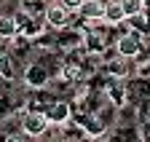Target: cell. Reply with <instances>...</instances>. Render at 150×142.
Segmentation results:
<instances>
[{
  "mask_svg": "<svg viewBox=\"0 0 150 142\" xmlns=\"http://www.w3.org/2000/svg\"><path fill=\"white\" fill-rule=\"evenodd\" d=\"M43 19H46V27H54V30H67L75 19V11H70L62 0H46V11H43Z\"/></svg>",
  "mask_w": 150,
  "mask_h": 142,
  "instance_id": "1",
  "label": "cell"
},
{
  "mask_svg": "<svg viewBox=\"0 0 150 142\" xmlns=\"http://www.w3.org/2000/svg\"><path fill=\"white\" fill-rule=\"evenodd\" d=\"M48 126L51 123H48L46 113H40V110H30V113L22 115V131L27 137H43L48 131Z\"/></svg>",
  "mask_w": 150,
  "mask_h": 142,
  "instance_id": "2",
  "label": "cell"
},
{
  "mask_svg": "<svg viewBox=\"0 0 150 142\" xmlns=\"http://www.w3.org/2000/svg\"><path fill=\"white\" fill-rule=\"evenodd\" d=\"M115 51L121 57H126V59H137V57L145 54L142 46H139V35L134 30H129V32H123V35L115 38Z\"/></svg>",
  "mask_w": 150,
  "mask_h": 142,
  "instance_id": "3",
  "label": "cell"
},
{
  "mask_svg": "<svg viewBox=\"0 0 150 142\" xmlns=\"http://www.w3.org/2000/svg\"><path fill=\"white\" fill-rule=\"evenodd\" d=\"M46 118H48L51 126H64V123L72 118V105L67 99H54L46 107Z\"/></svg>",
  "mask_w": 150,
  "mask_h": 142,
  "instance_id": "4",
  "label": "cell"
},
{
  "mask_svg": "<svg viewBox=\"0 0 150 142\" xmlns=\"http://www.w3.org/2000/svg\"><path fill=\"white\" fill-rule=\"evenodd\" d=\"M129 62L131 59L121 57L118 51H112L110 57H105V73H107V78H126L129 75Z\"/></svg>",
  "mask_w": 150,
  "mask_h": 142,
  "instance_id": "5",
  "label": "cell"
},
{
  "mask_svg": "<svg viewBox=\"0 0 150 142\" xmlns=\"http://www.w3.org/2000/svg\"><path fill=\"white\" fill-rule=\"evenodd\" d=\"M24 83H27L30 88H43V86L48 83V70L40 67V64H30V67L24 70Z\"/></svg>",
  "mask_w": 150,
  "mask_h": 142,
  "instance_id": "6",
  "label": "cell"
},
{
  "mask_svg": "<svg viewBox=\"0 0 150 142\" xmlns=\"http://www.w3.org/2000/svg\"><path fill=\"white\" fill-rule=\"evenodd\" d=\"M102 19H105V24H110V27L126 19V13H123V8H121V0H107V3L102 6Z\"/></svg>",
  "mask_w": 150,
  "mask_h": 142,
  "instance_id": "7",
  "label": "cell"
},
{
  "mask_svg": "<svg viewBox=\"0 0 150 142\" xmlns=\"http://www.w3.org/2000/svg\"><path fill=\"white\" fill-rule=\"evenodd\" d=\"M75 16H81L83 22H97V19H102V3L99 0H83L81 8L75 11Z\"/></svg>",
  "mask_w": 150,
  "mask_h": 142,
  "instance_id": "8",
  "label": "cell"
},
{
  "mask_svg": "<svg viewBox=\"0 0 150 142\" xmlns=\"http://www.w3.org/2000/svg\"><path fill=\"white\" fill-rule=\"evenodd\" d=\"M16 32H19L16 13H0V38H3V40H11Z\"/></svg>",
  "mask_w": 150,
  "mask_h": 142,
  "instance_id": "9",
  "label": "cell"
},
{
  "mask_svg": "<svg viewBox=\"0 0 150 142\" xmlns=\"http://www.w3.org/2000/svg\"><path fill=\"white\" fill-rule=\"evenodd\" d=\"M19 11L27 13V16H43L46 0H22V8H19Z\"/></svg>",
  "mask_w": 150,
  "mask_h": 142,
  "instance_id": "10",
  "label": "cell"
},
{
  "mask_svg": "<svg viewBox=\"0 0 150 142\" xmlns=\"http://www.w3.org/2000/svg\"><path fill=\"white\" fill-rule=\"evenodd\" d=\"M0 75H3L6 81L13 78V62H11V54L6 48H0Z\"/></svg>",
  "mask_w": 150,
  "mask_h": 142,
  "instance_id": "11",
  "label": "cell"
},
{
  "mask_svg": "<svg viewBox=\"0 0 150 142\" xmlns=\"http://www.w3.org/2000/svg\"><path fill=\"white\" fill-rule=\"evenodd\" d=\"M121 8H123V13H126V19H129V16L145 13V3H142V0H121Z\"/></svg>",
  "mask_w": 150,
  "mask_h": 142,
  "instance_id": "12",
  "label": "cell"
},
{
  "mask_svg": "<svg viewBox=\"0 0 150 142\" xmlns=\"http://www.w3.org/2000/svg\"><path fill=\"white\" fill-rule=\"evenodd\" d=\"M62 3H64V6H67L70 11H78V8H81V3H83V0H62Z\"/></svg>",
  "mask_w": 150,
  "mask_h": 142,
  "instance_id": "13",
  "label": "cell"
},
{
  "mask_svg": "<svg viewBox=\"0 0 150 142\" xmlns=\"http://www.w3.org/2000/svg\"><path fill=\"white\" fill-rule=\"evenodd\" d=\"M142 3H145V11H150V0H142Z\"/></svg>",
  "mask_w": 150,
  "mask_h": 142,
  "instance_id": "14",
  "label": "cell"
}]
</instances>
